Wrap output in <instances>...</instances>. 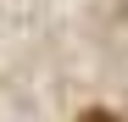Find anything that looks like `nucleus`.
Masks as SVG:
<instances>
[{
  "label": "nucleus",
  "instance_id": "nucleus-1",
  "mask_svg": "<svg viewBox=\"0 0 128 122\" xmlns=\"http://www.w3.org/2000/svg\"><path fill=\"white\" fill-rule=\"evenodd\" d=\"M78 122H122V117H112V111H84Z\"/></svg>",
  "mask_w": 128,
  "mask_h": 122
}]
</instances>
